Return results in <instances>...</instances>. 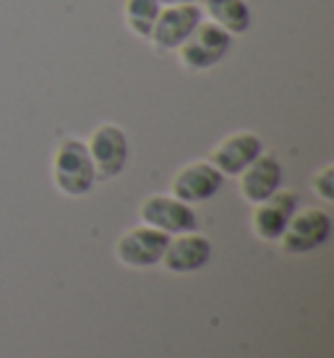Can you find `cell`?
Here are the masks:
<instances>
[{
    "label": "cell",
    "instance_id": "11",
    "mask_svg": "<svg viewBox=\"0 0 334 358\" xmlns=\"http://www.w3.org/2000/svg\"><path fill=\"white\" fill-rule=\"evenodd\" d=\"M209 259H212L209 238L191 230V233H177L175 238L167 241V249L159 264L175 275H186V272H196V269L207 267Z\"/></svg>",
    "mask_w": 334,
    "mask_h": 358
},
{
    "label": "cell",
    "instance_id": "5",
    "mask_svg": "<svg viewBox=\"0 0 334 358\" xmlns=\"http://www.w3.org/2000/svg\"><path fill=\"white\" fill-rule=\"evenodd\" d=\"M329 233H332V217L324 209H295L285 233L279 236V243L287 254H308V251L324 246Z\"/></svg>",
    "mask_w": 334,
    "mask_h": 358
},
{
    "label": "cell",
    "instance_id": "10",
    "mask_svg": "<svg viewBox=\"0 0 334 358\" xmlns=\"http://www.w3.org/2000/svg\"><path fill=\"white\" fill-rule=\"evenodd\" d=\"M259 155H261V139L254 131H235L212 150L209 162L222 176H240Z\"/></svg>",
    "mask_w": 334,
    "mask_h": 358
},
{
    "label": "cell",
    "instance_id": "6",
    "mask_svg": "<svg viewBox=\"0 0 334 358\" xmlns=\"http://www.w3.org/2000/svg\"><path fill=\"white\" fill-rule=\"evenodd\" d=\"M170 236L149 225H136L126 230L115 243V257L120 264L133 269H147L162 262V254L167 249Z\"/></svg>",
    "mask_w": 334,
    "mask_h": 358
},
{
    "label": "cell",
    "instance_id": "14",
    "mask_svg": "<svg viewBox=\"0 0 334 358\" xmlns=\"http://www.w3.org/2000/svg\"><path fill=\"white\" fill-rule=\"evenodd\" d=\"M159 10H162L159 0H126L123 19H126V27L136 34L138 40H149L154 24H157Z\"/></svg>",
    "mask_w": 334,
    "mask_h": 358
},
{
    "label": "cell",
    "instance_id": "1",
    "mask_svg": "<svg viewBox=\"0 0 334 358\" xmlns=\"http://www.w3.org/2000/svg\"><path fill=\"white\" fill-rule=\"evenodd\" d=\"M97 180L92 157H89L87 141L63 139L52 155V183L66 196H84L92 191Z\"/></svg>",
    "mask_w": 334,
    "mask_h": 358
},
{
    "label": "cell",
    "instance_id": "7",
    "mask_svg": "<svg viewBox=\"0 0 334 358\" xmlns=\"http://www.w3.org/2000/svg\"><path fill=\"white\" fill-rule=\"evenodd\" d=\"M201 21H204V13L198 8V3H188V6H162L149 42H152L159 52L177 50V48L194 34V29H196Z\"/></svg>",
    "mask_w": 334,
    "mask_h": 358
},
{
    "label": "cell",
    "instance_id": "2",
    "mask_svg": "<svg viewBox=\"0 0 334 358\" xmlns=\"http://www.w3.org/2000/svg\"><path fill=\"white\" fill-rule=\"evenodd\" d=\"M233 50V37L212 21H201L194 34L177 48L180 66L188 71H209L219 66Z\"/></svg>",
    "mask_w": 334,
    "mask_h": 358
},
{
    "label": "cell",
    "instance_id": "9",
    "mask_svg": "<svg viewBox=\"0 0 334 358\" xmlns=\"http://www.w3.org/2000/svg\"><path fill=\"white\" fill-rule=\"evenodd\" d=\"M298 209V194L295 191H275L269 199L259 201L251 215V230L259 241H279L287 222Z\"/></svg>",
    "mask_w": 334,
    "mask_h": 358
},
{
    "label": "cell",
    "instance_id": "13",
    "mask_svg": "<svg viewBox=\"0 0 334 358\" xmlns=\"http://www.w3.org/2000/svg\"><path fill=\"white\" fill-rule=\"evenodd\" d=\"M198 8L204 13V19L217 24L219 29H225L230 37L246 34L254 24L251 6L246 0H198Z\"/></svg>",
    "mask_w": 334,
    "mask_h": 358
},
{
    "label": "cell",
    "instance_id": "4",
    "mask_svg": "<svg viewBox=\"0 0 334 358\" xmlns=\"http://www.w3.org/2000/svg\"><path fill=\"white\" fill-rule=\"evenodd\" d=\"M138 220L141 225L157 228L167 236H177V233H191L196 230V212L191 209V204L175 199L173 194H152L141 201L138 207Z\"/></svg>",
    "mask_w": 334,
    "mask_h": 358
},
{
    "label": "cell",
    "instance_id": "12",
    "mask_svg": "<svg viewBox=\"0 0 334 358\" xmlns=\"http://www.w3.org/2000/svg\"><path fill=\"white\" fill-rule=\"evenodd\" d=\"M240 196L248 201V204H259V201L269 199L275 191H279V183H282V165L275 155H259V157L248 165L240 176Z\"/></svg>",
    "mask_w": 334,
    "mask_h": 358
},
{
    "label": "cell",
    "instance_id": "15",
    "mask_svg": "<svg viewBox=\"0 0 334 358\" xmlns=\"http://www.w3.org/2000/svg\"><path fill=\"white\" fill-rule=\"evenodd\" d=\"M311 186H314V194L319 196V199L334 201V165L332 162H326L324 168L316 173Z\"/></svg>",
    "mask_w": 334,
    "mask_h": 358
},
{
    "label": "cell",
    "instance_id": "3",
    "mask_svg": "<svg viewBox=\"0 0 334 358\" xmlns=\"http://www.w3.org/2000/svg\"><path fill=\"white\" fill-rule=\"evenodd\" d=\"M87 150L97 178L105 180L118 178L120 173L126 170L128 155H131L126 131L115 126V123H102V126L92 131V136L87 139Z\"/></svg>",
    "mask_w": 334,
    "mask_h": 358
},
{
    "label": "cell",
    "instance_id": "16",
    "mask_svg": "<svg viewBox=\"0 0 334 358\" xmlns=\"http://www.w3.org/2000/svg\"><path fill=\"white\" fill-rule=\"evenodd\" d=\"M162 6H188V3H198V0H159Z\"/></svg>",
    "mask_w": 334,
    "mask_h": 358
},
{
    "label": "cell",
    "instance_id": "8",
    "mask_svg": "<svg viewBox=\"0 0 334 358\" xmlns=\"http://www.w3.org/2000/svg\"><path fill=\"white\" fill-rule=\"evenodd\" d=\"M222 178L225 176L209 159H196V162H188L177 170L173 186H170V194L186 204H198V201H207L215 196L222 186Z\"/></svg>",
    "mask_w": 334,
    "mask_h": 358
}]
</instances>
